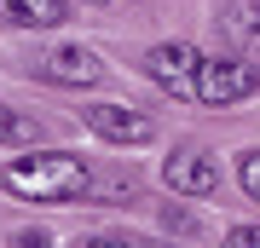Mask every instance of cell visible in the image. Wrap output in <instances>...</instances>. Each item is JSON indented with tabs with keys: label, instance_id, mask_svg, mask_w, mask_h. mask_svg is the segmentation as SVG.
<instances>
[{
	"label": "cell",
	"instance_id": "3957f363",
	"mask_svg": "<svg viewBox=\"0 0 260 248\" xmlns=\"http://www.w3.org/2000/svg\"><path fill=\"white\" fill-rule=\"evenodd\" d=\"M145 75H150L162 92H174V98H197L203 52H197L191 41H162V46H150V52H145Z\"/></svg>",
	"mask_w": 260,
	"mask_h": 248
},
{
	"label": "cell",
	"instance_id": "8fae6325",
	"mask_svg": "<svg viewBox=\"0 0 260 248\" xmlns=\"http://www.w3.org/2000/svg\"><path fill=\"white\" fill-rule=\"evenodd\" d=\"M220 248H260V225H237V231H225Z\"/></svg>",
	"mask_w": 260,
	"mask_h": 248
},
{
	"label": "cell",
	"instance_id": "7a4b0ae2",
	"mask_svg": "<svg viewBox=\"0 0 260 248\" xmlns=\"http://www.w3.org/2000/svg\"><path fill=\"white\" fill-rule=\"evenodd\" d=\"M260 92V64L249 58H203V75H197V98L203 104H237V98H254Z\"/></svg>",
	"mask_w": 260,
	"mask_h": 248
},
{
	"label": "cell",
	"instance_id": "5b68a950",
	"mask_svg": "<svg viewBox=\"0 0 260 248\" xmlns=\"http://www.w3.org/2000/svg\"><path fill=\"white\" fill-rule=\"evenodd\" d=\"M162 179L174 196H214L220 191V167H214V156H203V150H174V156L162 162Z\"/></svg>",
	"mask_w": 260,
	"mask_h": 248
},
{
	"label": "cell",
	"instance_id": "30bf717a",
	"mask_svg": "<svg viewBox=\"0 0 260 248\" xmlns=\"http://www.w3.org/2000/svg\"><path fill=\"white\" fill-rule=\"evenodd\" d=\"M237 179H243V191L260 202V150H243L237 156Z\"/></svg>",
	"mask_w": 260,
	"mask_h": 248
},
{
	"label": "cell",
	"instance_id": "4fadbf2b",
	"mask_svg": "<svg viewBox=\"0 0 260 248\" xmlns=\"http://www.w3.org/2000/svg\"><path fill=\"white\" fill-rule=\"evenodd\" d=\"M18 248H52V237H35V231H23V237H18Z\"/></svg>",
	"mask_w": 260,
	"mask_h": 248
},
{
	"label": "cell",
	"instance_id": "9c48e42d",
	"mask_svg": "<svg viewBox=\"0 0 260 248\" xmlns=\"http://www.w3.org/2000/svg\"><path fill=\"white\" fill-rule=\"evenodd\" d=\"M35 121L29 116H18V110H6V104H0V145H35Z\"/></svg>",
	"mask_w": 260,
	"mask_h": 248
},
{
	"label": "cell",
	"instance_id": "52a82bcc",
	"mask_svg": "<svg viewBox=\"0 0 260 248\" xmlns=\"http://www.w3.org/2000/svg\"><path fill=\"white\" fill-rule=\"evenodd\" d=\"M70 18V0H0V23L12 29H58Z\"/></svg>",
	"mask_w": 260,
	"mask_h": 248
},
{
	"label": "cell",
	"instance_id": "7c38bea8",
	"mask_svg": "<svg viewBox=\"0 0 260 248\" xmlns=\"http://www.w3.org/2000/svg\"><path fill=\"white\" fill-rule=\"evenodd\" d=\"M87 248H139L133 237H116V231H99V237H87Z\"/></svg>",
	"mask_w": 260,
	"mask_h": 248
},
{
	"label": "cell",
	"instance_id": "ba28073f",
	"mask_svg": "<svg viewBox=\"0 0 260 248\" xmlns=\"http://www.w3.org/2000/svg\"><path fill=\"white\" fill-rule=\"evenodd\" d=\"M220 23L237 46H254L260 41V0H225L220 6Z\"/></svg>",
	"mask_w": 260,
	"mask_h": 248
},
{
	"label": "cell",
	"instance_id": "5bb4252c",
	"mask_svg": "<svg viewBox=\"0 0 260 248\" xmlns=\"http://www.w3.org/2000/svg\"><path fill=\"white\" fill-rule=\"evenodd\" d=\"M93 6H104V0H93Z\"/></svg>",
	"mask_w": 260,
	"mask_h": 248
},
{
	"label": "cell",
	"instance_id": "277c9868",
	"mask_svg": "<svg viewBox=\"0 0 260 248\" xmlns=\"http://www.w3.org/2000/svg\"><path fill=\"white\" fill-rule=\"evenodd\" d=\"M81 121L99 138H110V145H150V138H156V121L139 116V110H127V104H87Z\"/></svg>",
	"mask_w": 260,
	"mask_h": 248
},
{
	"label": "cell",
	"instance_id": "8992f818",
	"mask_svg": "<svg viewBox=\"0 0 260 248\" xmlns=\"http://www.w3.org/2000/svg\"><path fill=\"white\" fill-rule=\"evenodd\" d=\"M41 75L58 81V87H99L104 81V64L87 52V46H58V52L41 58Z\"/></svg>",
	"mask_w": 260,
	"mask_h": 248
},
{
	"label": "cell",
	"instance_id": "6da1fadb",
	"mask_svg": "<svg viewBox=\"0 0 260 248\" xmlns=\"http://www.w3.org/2000/svg\"><path fill=\"white\" fill-rule=\"evenodd\" d=\"M0 185L23 202H75L93 185V167L70 150H41V156H18L0 167Z\"/></svg>",
	"mask_w": 260,
	"mask_h": 248
}]
</instances>
